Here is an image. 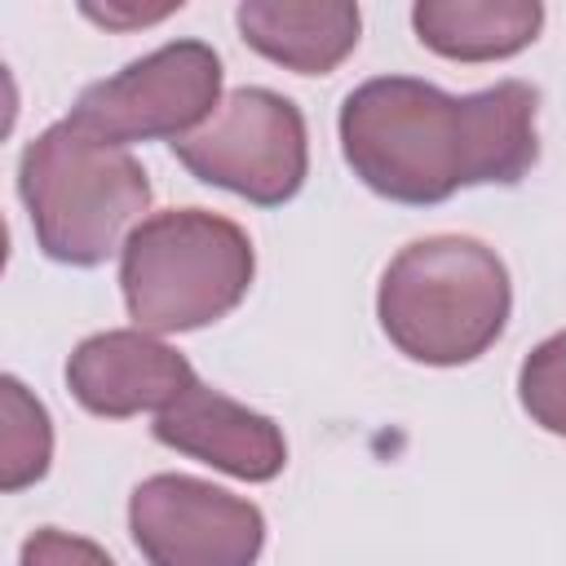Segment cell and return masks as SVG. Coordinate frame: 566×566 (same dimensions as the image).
<instances>
[{
	"instance_id": "7",
	"label": "cell",
	"mask_w": 566,
	"mask_h": 566,
	"mask_svg": "<svg viewBox=\"0 0 566 566\" xmlns=\"http://www.w3.org/2000/svg\"><path fill=\"white\" fill-rule=\"evenodd\" d=\"M128 531L146 566H256L265 548V513L190 473L137 482Z\"/></svg>"
},
{
	"instance_id": "5",
	"label": "cell",
	"mask_w": 566,
	"mask_h": 566,
	"mask_svg": "<svg viewBox=\"0 0 566 566\" xmlns=\"http://www.w3.org/2000/svg\"><path fill=\"white\" fill-rule=\"evenodd\" d=\"M172 155L203 186H221L256 208L287 203L310 172V133L292 97L274 88H234L212 119L172 142Z\"/></svg>"
},
{
	"instance_id": "2",
	"label": "cell",
	"mask_w": 566,
	"mask_h": 566,
	"mask_svg": "<svg viewBox=\"0 0 566 566\" xmlns=\"http://www.w3.org/2000/svg\"><path fill=\"white\" fill-rule=\"evenodd\" d=\"M18 195L40 252L57 265H102L146 221L150 177L128 146H111L71 119L49 124L18 159Z\"/></svg>"
},
{
	"instance_id": "9",
	"label": "cell",
	"mask_w": 566,
	"mask_h": 566,
	"mask_svg": "<svg viewBox=\"0 0 566 566\" xmlns=\"http://www.w3.org/2000/svg\"><path fill=\"white\" fill-rule=\"evenodd\" d=\"M150 429L164 447L212 464L239 482H270L287 464L283 429L203 380H195L177 402H168Z\"/></svg>"
},
{
	"instance_id": "8",
	"label": "cell",
	"mask_w": 566,
	"mask_h": 566,
	"mask_svg": "<svg viewBox=\"0 0 566 566\" xmlns=\"http://www.w3.org/2000/svg\"><path fill=\"white\" fill-rule=\"evenodd\" d=\"M195 367L186 354L164 345L142 327H111L84 336L66 358L71 398L106 420H128L142 411H164L195 385Z\"/></svg>"
},
{
	"instance_id": "13",
	"label": "cell",
	"mask_w": 566,
	"mask_h": 566,
	"mask_svg": "<svg viewBox=\"0 0 566 566\" xmlns=\"http://www.w3.org/2000/svg\"><path fill=\"white\" fill-rule=\"evenodd\" d=\"M517 398L539 429L566 438V332H553L522 358Z\"/></svg>"
},
{
	"instance_id": "14",
	"label": "cell",
	"mask_w": 566,
	"mask_h": 566,
	"mask_svg": "<svg viewBox=\"0 0 566 566\" xmlns=\"http://www.w3.org/2000/svg\"><path fill=\"white\" fill-rule=\"evenodd\" d=\"M18 566H115V557L84 539V535H71V531H57V526H40L22 539V553H18Z\"/></svg>"
},
{
	"instance_id": "12",
	"label": "cell",
	"mask_w": 566,
	"mask_h": 566,
	"mask_svg": "<svg viewBox=\"0 0 566 566\" xmlns=\"http://www.w3.org/2000/svg\"><path fill=\"white\" fill-rule=\"evenodd\" d=\"M4 398V433H0V491H22L49 473L53 460V424L49 411L31 398L18 376L0 380Z\"/></svg>"
},
{
	"instance_id": "3",
	"label": "cell",
	"mask_w": 566,
	"mask_h": 566,
	"mask_svg": "<svg viewBox=\"0 0 566 566\" xmlns=\"http://www.w3.org/2000/svg\"><path fill=\"white\" fill-rule=\"evenodd\" d=\"M513 310V283L495 248L469 234H429L385 265L376 318L398 354L424 367L482 358Z\"/></svg>"
},
{
	"instance_id": "11",
	"label": "cell",
	"mask_w": 566,
	"mask_h": 566,
	"mask_svg": "<svg viewBox=\"0 0 566 566\" xmlns=\"http://www.w3.org/2000/svg\"><path fill=\"white\" fill-rule=\"evenodd\" d=\"M411 27L424 49L451 62H500L535 44L544 27L539 0H420Z\"/></svg>"
},
{
	"instance_id": "10",
	"label": "cell",
	"mask_w": 566,
	"mask_h": 566,
	"mask_svg": "<svg viewBox=\"0 0 566 566\" xmlns=\"http://www.w3.org/2000/svg\"><path fill=\"white\" fill-rule=\"evenodd\" d=\"M234 22L248 49L296 75L336 71L358 49L363 31V13L349 0H243L234 9Z\"/></svg>"
},
{
	"instance_id": "4",
	"label": "cell",
	"mask_w": 566,
	"mask_h": 566,
	"mask_svg": "<svg viewBox=\"0 0 566 566\" xmlns=\"http://www.w3.org/2000/svg\"><path fill=\"white\" fill-rule=\"evenodd\" d=\"M256 252L239 221L208 208L150 212L119 252L128 318L150 336L226 318L252 287Z\"/></svg>"
},
{
	"instance_id": "1",
	"label": "cell",
	"mask_w": 566,
	"mask_h": 566,
	"mask_svg": "<svg viewBox=\"0 0 566 566\" xmlns=\"http://www.w3.org/2000/svg\"><path fill=\"white\" fill-rule=\"evenodd\" d=\"M539 93L500 80L442 93L416 75H376L340 102V155L380 199L429 208L469 186H513L539 159Z\"/></svg>"
},
{
	"instance_id": "6",
	"label": "cell",
	"mask_w": 566,
	"mask_h": 566,
	"mask_svg": "<svg viewBox=\"0 0 566 566\" xmlns=\"http://www.w3.org/2000/svg\"><path fill=\"white\" fill-rule=\"evenodd\" d=\"M221 106V57L203 40H168L155 53L128 62L124 71L88 84L71 124L84 133L133 146V142H181L212 119Z\"/></svg>"
}]
</instances>
